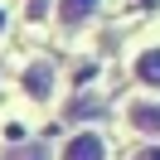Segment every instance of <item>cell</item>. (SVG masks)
Masks as SVG:
<instances>
[{
	"label": "cell",
	"mask_w": 160,
	"mask_h": 160,
	"mask_svg": "<svg viewBox=\"0 0 160 160\" xmlns=\"http://www.w3.org/2000/svg\"><path fill=\"white\" fill-rule=\"evenodd\" d=\"M63 160H107V141L97 131H82V136H73L63 146Z\"/></svg>",
	"instance_id": "6da1fadb"
},
{
	"label": "cell",
	"mask_w": 160,
	"mask_h": 160,
	"mask_svg": "<svg viewBox=\"0 0 160 160\" xmlns=\"http://www.w3.org/2000/svg\"><path fill=\"white\" fill-rule=\"evenodd\" d=\"M24 92L39 97V102L53 92V63H49V58H34L29 68H24Z\"/></svg>",
	"instance_id": "7a4b0ae2"
},
{
	"label": "cell",
	"mask_w": 160,
	"mask_h": 160,
	"mask_svg": "<svg viewBox=\"0 0 160 160\" xmlns=\"http://www.w3.org/2000/svg\"><path fill=\"white\" fill-rule=\"evenodd\" d=\"M131 126L160 136V102H136V107H131Z\"/></svg>",
	"instance_id": "3957f363"
},
{
	"label": "cell",
	"mask_w": 160,
	"mask_h": 160,
	"mask_svg": "<svg viewBox=\"0 0 160 160\" xmlns=\"http://www.w3.org/2000/svg\"><path fill=\"white\" fill-rule=\"evenodd\" d=\"M136 78L150 82V88H160V49H146V53L136 58Z\"/></svg>",
	"instance_id": "277c9868"
},
{
	"label": "cell",
	"mask_w": 160,
	"mask_h": 160,
	"mask_svg": "<svg viewBox=\"0 0 160 160\" xmlns=\"http://www.w3.org/2000/svg\"><path fill=\"white\" fill-rule=\"evenodd\" d=\"M92 10H97V0H63V5H58V20L63 24H82Z\"/></svg>",
	"instance_id": "5b68a950"
},
{
	"label": "cell",
	"mask_w": 160,
	"mask_h": 160,
	"mask_svg": "<svg viewBox=\"0 0 160 160\" xmlns=\"http://www.w3.org/2000/svg\"><path fill=\"white\" fill-rule=\"evenodd\" d=\"M5 160H49V150H44V146H15Z\"/></svg>",
	"instance_id": "8992f818"
},
{
	"label": "cell",
	"mask_w": 160,
	"mask_h": 160,
	"mask_svg": "<svg viewBox=\"0 0 160 160\" xmlns=\"http://www.w3.org/2000/svg\"><path fill=\"white\" fill-rule=\"evenodd\" d=\"M136 160H160V146H150V150H141Z\"/></svg>",
	"instance_id": "52a82bcc"
},
{
	"label": "cell",
	"mask_w": 160,
	"mask_h": 160,
	"mask_svg": "<svg viewBox=\"0 0 160 160\" xmlns=\"http://www.w3.org/2000/svg\"><path fill=\"white\" fill-rule=\"evenodd\" d=\"M0 24H5V15H0Z\"/></svg>",
	"instance_id": "ba28073f"
}]
</instances>
